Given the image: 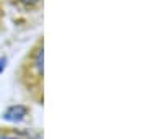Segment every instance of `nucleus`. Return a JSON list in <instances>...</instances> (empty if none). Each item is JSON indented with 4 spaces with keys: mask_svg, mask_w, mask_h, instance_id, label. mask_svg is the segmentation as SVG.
Here are the masks:
<instances>
[{
    "mask_svg": "<svg viewBox=\"0 0 147 139\" xmlns=\"http://www.w3.org/2000/svg\"><path fill=\"white\" fill-rule=\"evenodd\" d=\"M25 116H26V108L21 107V105L10 107V108L5 111V115H3V118H5L7 121H13V123H16V121H21Z\"/></svg>",
    "mask_w": 147,
    "mask_h": 139,
    "instance_id": "1",
    "label": "nucleus"
},
{
    "mask_svg": "<svg viewBox=\"0 0 147 139\" xmlns=\"http://www.w3.org/2000/svg\"><path fill=\"white\" fill-rule=\"evenodd\" d=\"M3 67H5V59H0V72L3 70Z\"/></svg>",
    "mask_w": 147,
    "mask_h": 139,
    "instance_id": "3",
    "label": "nucleus"
},
{
    "mask_svg": "<svg viewBox=\"0 0 147 139\" xmlns=\"http://www.w3.org/2000/svg\"><path fill=\"white\" fill-rule=\"evenodd\" d=\"M20 2H23L25 5H34V3H38L39 0H20Z\"/></svg>",
    "mask_w": 147,
    "mask_h": 139,
    "instance_id": "2",
    "label": "nucleus"
},
{
    "mask_svg": "<svg viewBox=\"0 0 147 139\" xmlns=\"http://www.w3.org/2000/svg\"><path fill=\"white\" fill-rule=\"evenodd\" d=\"M3 139H13V138H3Z\"/></svg>",
    "mask_w": 147,
    "mask_h": 139,
    "instance_id": "4",
    "label": "nucleus"
}]
</instances>
